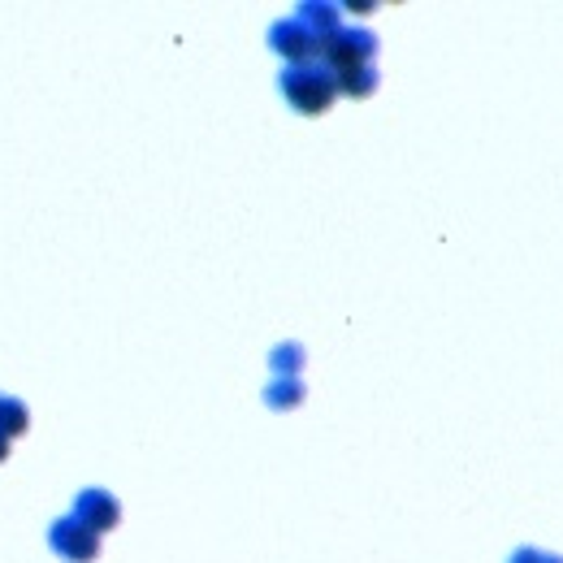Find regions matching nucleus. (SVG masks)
Segmentation results:
<instances>
[{"label":"nucleus","instance_id":"f257e3e1","mask_svg":"<svg viewBox=\"0 0 563 563\" xmlns=\"http://www.w3.org/2000/svg\"><path fill=\"white\" fill-rule=\"evenodd\" d=\"M278 87H282V96L304 113V117H321V113H330V105H335V96H338L335 74H330L321 61L286 66V70H282V79H278Z\"/></svg>","mask_w":563,"mask_h":563},{"label":"nucleus","instance_id":"f03ea898","mask_svg":"<svg viewBox=\"0 0 563 563\" xmlns=\"http://www.w3.org/2000/svg\"><path fill=\"white\" fill-rule=\"evenodd\" d=\"M373 52H377V35L373 31H338L321 44V66L330 74H347V70H364L373 66Z\"/></svg>","mask_w":563,"mask_h":563},{"label":"nucleus","instance_id":"7ed1b4c3","mask_svg":"<svg viewBox=\"0 0 563 563\" xmlns=\"http://www.w3.org/2000/svg\"><path fill=\"white\" fill-rule=\"evenodd\" d=\"M48 542H52V551H57L61 560H70V563H92L101 555V533H92V529H87L83 520H74V516L57 520L52 533H48Z\"/></svg>","mask_w":563,"mask_h":563},{"label":"nucleus","instance_id":"20e7f679","mask_svg":"<svg viewBox=\"0 0 563 563\" xmlns=\"http://www.w3.org/2000/svg\"><path fill=\"white\" fill-rule=\"evenodd\" d=\"M269 44H273V52H282L291 66H304V61H313V57H321V39L300 22V17H286V22H278L273 31H269Z\"/></svg>","mask_w":563,"mask_h":563},{"label":"nucleus","instance_id":"39448f33","mask_svg":"<svg viewBox=\"0 0 563 563\" xmlns=\"http://www.w3.org/2000/svg\"><path fill=\"white\" fill-rule=\"evenodd\" d=\"M74 520H83L92 533H109L121 520V503L113 499L109 490H83L74 499Z\"/></svg>","mask_w":563,"mask_h":563},{"label":"nucleus","instance_id":"423d86ee","mask_svg":"<svg viewBox=\"0 0 563 563\" xmlns=\"http://www.w3.org/2000/svg\"><path fill=\"white\" fill-rule=\"evenodd\" d=\"M321 44L330 39V35H338V9L335 4H300V13H295Z\"/></svg>","mask_w":563,"mask_h":563},{"label":"nucleus","instance_id":"0eeeda50","mask_svg":"<svg viewBox=\"0 0 563 563\" xmlns=\"http://www.w3.org/2000/svg\"><path fill=\"white\" fill-rule=\"evenodd\" d=\"M265 403H269L273 412L300 408V403H304V382H300V377H273V386L265 390Z\"/></svg>","mask_w":563,"mask_h":563},{"label":"nucleus","instance_id":"6e6552de","mask_svg":"<svg viewBox=\"0 0 563 563\" xmlns=\"http://www.w3.org/2000/svg\"><path fill=\"white\" fill-rule=\"evenodd\" d=\"M335 87L342 92V96H351V101H364V96H373V92H377V70H373V66H364V70L335 74Z\"/></svg>","mask_w":563,"mask_h":563},{"label":"nucleus","instance_id":"1a4fd4ad","mask_svg":"<svg viewBox=\"0 0 563 563\" xmlns=\"http://www.w3.org/2000/svg\"><path fill=\"white\" fill-rule=\"evenodd\" d=\"M31 430V408L22 403V399H0V434L13 443V438H22Z\"/></svg>","mask_w":563,"mask_h":563},{"label":"nucleus","instance_id":"9d476101","mask_svg":"<svg viewBox=\"0 0 563 563\" xmlns=\"http://www.w3.org/2000/svg\"><path fill=\"white\" fill-rule=\"evenodd\" d=\"M300 368H304V347L300 342H286V347L273 351V373L278 377H295Z\"/></svg>","mask_w":563,"mask_h":563},{"label":"nucleus","instance_id":"9b49d317","mask_svg":"<svg viewBox=\"0 0 563 563\" xmlns=\"http://www.w3.org/2000/svg\"><path fill=\"white\" fill-rule=\"evenodd\" d=\"M512 563H563V555H547V551H538V547H520Z\"/></svg>","mask_w":563,"mask_h":563},{"label":"nucleus","instance_id":"f8f14e48","mask_svg":"<svg viewBox=\"0 0 563 563\" xmlns=\"http://www.w3.org/2000/svg\"><path fill=\"white\" fill-rule=\"evenodd\" d=\"M342 9H351V13H360V17H364V13H373L377 4H368V0H351V4H342Z\"/></svg>","mask_w":563,"mask_h":563},{"label":"nucleus","instance_id":"ddd939ff","mask_svg":"<svg viewBox=\"0 0 563 563\" xmlns=\"http://www.w3.org/2000/svg\"><path fill=\"white\" fill-rule=\"evenodd\" d=\"M4 459H9V438L0 434V464H4Z\"/></svg>","mask_w":563,"mask_h":563}]
</instances>
